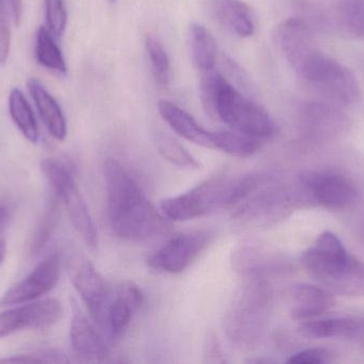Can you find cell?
Masks as SVG:
<instances>
[{
	"instance_id": "obj_1",
	"label": "cell",
	"mask_w": 364,
	"mask_h": 364,
	"mask_svg": "<svg viewBox=\"0 0 364 364\" xmlns=\"http://www.w3.org/2000/svg\"><path fill=\"white\" fill-rule=\"evenodd\" d=\"M109 224L127 241H146L168 232L170 222L145 196L134 177L114 158L104 166Z\"/></svg>"
},
{
	"instance_id": "obj_2",
	"label": "cell",
	"mask_w": 364,
	"mask_h": 364,
	"mask_svg": "<svg viewBox=\"0 0 364 364\" xmlns=\"http://www.w3.org/2000/svg\"><path fill=\"white\" fill-rule=\"evenodd\" d=\"M301 261L306 271L333 294L364 296V263L331 231L321 233Z\"/></svg>"
},
{
	"instance_id": "obj_3",
	"label": "cell",
	"mask_w": 364,
	"mask_h": 364,
	"mask_svg": "<svg viewBox=\"0 0 364 364\" xmlns=\"http://www.w3.org/2000/svg\"><path fill=\"white\" fill-rule=\"evenodd\" d=\"M259 184L260 179L255 175H218L179 196L162 201L161 212L173 222L196 219L218 209L240 204L256 192Z\"/></svg>"
},
{
	"instance_id": "obj_4",
	"label": "cell",
	"mask_w": 364,
	"mask_h": 364,
	"mask_svg": "<svg viewBox=\"0 0 364 364\" xmlns=\"http://www.w3.org/2000/svg\"><path fill=\"white\" fill-rule=\"evenodd\" d=\"M215 118L235 132L261 141L273 138L277 134V124L269 113L240 93L222 75L216 89Z\"/></svg>"
},
{
	"instance_id": "obj_5",
	"label": "cell",
	"mask_w": 364,
	"mask_h": 364,
	"mask_svg": "<svg viewBox=\"0 0 364 364\" xmlns=\"http://www.w3.org/2000/svg\"><path fill=\"white\" fill-rule=\"evenodd\" d=\"M271 307V293L262 279L252 278L235 297L226 318L229 339L250 346L260 339Z\"/></svg>"
},
{
	"instance_id": "obj_6",
	"label": "cell",
	"mask_w": 364,
	"mask_h": 364,
	"mask_svg": "<svg viewBox=\"0 0 364 364\" xmlns=\"http://www.w3.org/2000/svg\"><path fill=\"white\" fill-rule=\"evenodd\" d=\"M297 74L338 104H354L360 95L358 81L352 71L320 49L305 62Z\"/></svg>"
},
{
	"instance_id": "obj_7",
	"label": "cell",
	"mask_w": 364,
	"mask_h": 364,
	"mask_svg": "<svg viewBox=\"0 0 364 364\" xmlns=\"http://www.w3.org/2000/svg\"><path fill=\"white\" fill-rule=\"evenodd\" d=\"M41 169L63 201L75 230L90 249H95L98 245L97 229L68 167L60 160L48 158L41 162Z\"/></svg>"
},
{
	"instance_id": "obj_8",
	"label": "cell",
	"mask_w": 364,
	"mask_h": 364,
	"mask_svg": "<svg viewBox=\"0 0 364 364\" xmlns=\"http://www.w3.org/2000/svg\"><path fill=\"white\" fill-rule=\"evenodd\" d=\"M296 186L303 203L331 211L350 209L358 199L355 184L346 175L333 171H305L297 177Z\"/></svg>"
},
{
	"instance_id": "obj_9",
	"label": "cell",
	"mask_w": 364,
	"mask_h": 364,
	"mask_svg": "<svg viewBox=\"0 0 364 364\" xmlns=\"http://www.w3.org/2000/svg\"><path fill=\"white\" fill-rule=\"evenodd\" d=\"M214 237L211 230L184 232L168 239L149 256L151 269L160 273L181 274L198 258Z\"/></svg>"
},
{
	"instance_id": "obj_10",
	"label": "cell",
	"mask_w": 364,
	"mask_h": 364,
	"mask_svg": "<svg viewBox=\"0 0 364 364\" xmlns=\"http://www.w3.org/2000/svg\"><path fill=\"white\" fill-rule=\"evenodd\" d=\"M70 277L92 318L106 327L107 312L113 296L108 282L85 259H75L70 263Z\"/></svg>"
},
{
	"instance_id": "obj_11",
	"label": "cell",
	"mask_w": 364,
	"mask_h": 364,
	"mask_svg": "<svg viewBox=\"0 0 364 364\" xmlns=\"http://www.w3.org/2000/svg\"><path fill=\"white\" fill-rule=\"evenodd\" d=\"M62 313L61 303L53 298L30 301L13 308L0 313V338L28 329L49 328L61 320Z\"/></svg>"
},
{
	"instance_id": "obj_12",
	"label": "cell",
	"mask_w": 364,
	"mask_h": 364,
	"mask_svg": "<svg viewBox=\"0 0 364 364\" xmlns=\"http://www.w3.org/2000/svg\"><path fill=\"white\" fill-rule=\"evenodd\" d=\"M303 204L296 184L294 187L275 186L258 194L240 212L241 217L259 224H269L288 217L299 205Z\"/></svg>"
},
{
	"instance_id": "obj_13",
	"label": "cell",
	"mask_w": 364,
	"mask_h": 364,
	"mask_svg": "<svg viewBox=\"0 0 364 364\" xmlns=\"http://www.w3.org/2000/svg\"><path fill=\"white\" fill-rule=\"evenodd\" d=\"M59 278L60 260L57 254H51L2 296L0 307L36 301L53 291Z\"/></svg>"
},
{
	"instance_id": "obj_14",
	"label": "cell",
	"mask_w": 364,
	"mask_h": 364,
	"mask_svg": "<svg viewBox=\"0 0 364 364\" xmlns=\"http://www.w3.org/2000/svg\"><path fill=\"white\" fill-rule=\"evenodd\" d=\"M306 136L316 142L339 138L348 130V118L337 107L325 103H311L303 113Z\"/></svg>"
},
{
	"instance_id": "obj_15",
	"label": "cell",
	"mask_w": 364,
	"mask_h": 364,
	"mask_svg": "<svg viewBox=\"0 0 364 364\" xmlns=\"http://www.w3.org/2000/svg\"><path fill=\"white\" fill-rule=\"evenodd\" d=\"M277 40L284 58L295 72L320 49L311 30L303 19H290L284 21L278 27Z\"/></svg>"
},
{
	"instance_id": "obj_16",
	"label": "cell",
	"mask_w": 364,
	"mask_h": 364,
	"mask_svg": "<svg viewBox=\"0 0 364 364\" xmlns=\"http://www.w3.org/2000/svg\"><path fill=\"white\" fill-rule=\"evenodd\" d=\"M70 337L73 352L81 360L100 363L108 357L109 350L104 338L80 311L73 314Z\"/></svg>"
},
{
	"instance_id": "obj_17",
	"label": "cell",
	"mask_w": 364,
	"mask_h": 364,
	"mask_svg": "<svg viewBox=\"0 0 364 364\" xmlns=\"http://www.w3.org/2000/svg\"><path fill=\"white\" fill-rule=\"evenodd\" d=\"M158 110L162 119L182 138L200 147L215 150L216 132H210L199 125L196 120L181 107L170 100H162L158 103Z\"/></svg>"
},
{
	"instance_id": "obj_18",
	"label": "cell",
	"mask_w": 364,
	"mask_h": 364,
	"mask_svg": "<svg viewBox=\"0 0 364 364\" xmlns=\"http://www.w3.org/2000/svg\"><path fill=\"white\" fill-rule=\"evenodd\" d=\"M291 316L295 321L305 322L327 313L336 305L333 293L323 286L314 284H297L292 288Z\"/></svg>"
},
{
	"instance_id": "obj_19",
	"label": "cell",
	"mask_w": 364,
	"mask_h": 364,
	"mask_svg": "<svg viewBox=\"0 0 364 364\" xmlns=\"http://www.w3.org/2000/svg\"><path fill=\"white\" fill-rule=\"evenodd\" d=\"M28 90L36 103L38 115L46 126L49 134L58 141L65 140L68 135V125L61 107L46 88L36 78L27 81Z\"/></svg>"
},
{
	"instance_id": "obj_20",
	"label": "cell",
	"mask_w": 364,
	"mask_h": 364,
	"mask_svg": "<svg viewBox=\"0 0 364 364\" xmlns=\"http://www.w3.org/2000/svg\"><path fill=\"white\" fill-rule=\"evenodd\" d=\"M212 10L216 19L240 38H250L255 33L252 9L242 0H213Z\"/></svg>"
},
{
	"instance_id": "obj_21",
	"label": "cell",
	"mask_w": 364,
	"mask_h": 364,
	"mask_svg": "<svg viewBox=\"0 0 364 364\" xmlns=\"http://www.w3.org/2000/svg\"><path fill=\"white\" fill-rule=\"evenodd\" d=\"M193 60L200 72L215 68L218 44L209 30L200 24H193L190 31Z\"/></svg>"
},
{
	"instance_id": "obj_22",
	"label": "cell",
	"mask_w": 364,
	"mask_h": 364,
	"mask_svg": "<svg viewBox=\"0 0 364 364\" xmlns=\"http://www.w3.org/2000/svg\"><path fill=\"white\" fill-rule=\"evenodd\" d=\"M333 21L343 36H364V0H339L333 11Z\"/></svg>"
},
{
	"instance_id": "obj_23",
	"label": "cell",
	"mask_w": 364,
	"mask_h": 364,
	"mask_svg": "<svg viewBox=\"0 0 364 364\" xmlns=\"http://www.w3.org/2000/svg\"><path fill=\"white\" fill-rule=\"evenodd\" d=\"M9 111L15 125L29 142L38 140V126L33 111L23 92L13 89L9 95Z\"/></svg>"
},
{
	"instance_id": "obj_24",
	"label": "cell",
	"mask_w": 364,
	"mask_h": 364,
	"mask_svg": "<svg viewBox=\"0 0 364 364\" xmlns=\"http://www.w3.org/2000/svg\"><path fill=\"white\" fill-rule=\"evenodd\" d=\"M48 28L41 26L36 33V56L38 63L58 74L68 72L65 59Z\"/></svg>"
},
{
	"instance_id": "obj_25",
	"label": "cell",
	"mask_w": 364,
	"mask_h": 364,
	"mask_svg": "<svg viewBox=\"0 0 364 364\" xmlns=\"http://www.w3.org/2000/svg\"><path fill=\"white\" fill-rule=\"evenodd\" d=\"M261 147V140L235 132V130H220L216 132L215 150L224 152L235 157H248L254 155Z\"/></svg>"
},
{
	"instance_id": "obj_26",
	"label": "cell",
	"mask_w": 364,
	"mask_h": 364,
	"mask_svg": "<svg viewBox=\"0 0 364 364\" xmlns=\"http://www.w3.org/2000/svg\"><path fill=\"white\" fill-rule=\"evenodd\" d=\"M156 145L164 158L174 166L186 170L200 169V162L173 137L164 132L158 134Z\"/></svg>"
},
{
	"instance_id": "obj_27",
	"label": "cell",
	"mask_w": 364,
	"mask_h": 364,
	"mask_svg": "<svg viewBox=\"0 0 364 364\" xmlns=\"http://www.w3.org/2000/svg\"><path fill=\"white\" fill-rule=\"evenodd\" d=\"M145 46L156 83L160 87H168L172 80V66L168 51L164 48V44L153 36H147Z\"/></svg>"
},
{
	"instance_id": "obj_28",
	"label": "cell",
	"mask_w": 364,
	"mask_h": 364,
	"mask_svg": "<svg viewBox=\"0 0 364 364\" xmlns=\"http://www.w3.org/2000/svg\"><path fill=\"white\" fill-rule=\"evenodd\" d=\"M134 313L136 311L130 303L114 293L107 312L106 328L113 337H122L129 327Z\"/></svg>"
},
{
	"instance_id": "obj_29",
	"label": "cell",
	"mask_w": 364,
	"mask_h": 364,
	"mask_svg": "<svg viewBox=\"0 0 364 364\" xmlns=\"http://www.w3.org/2000/svg\"><path fill=\"white\" fill-rule=\"evenodd\" d=\"M57 201L51 199V202H49L48 207L45 209L44 215H43L40 224L34 233L33 239H32L31 251L34 254L40 252L48 241L53 228H55V222H57Z\"/></svg>"
},
{
	"instance_id": "obj_30",
	"label": "cell",
	"mask_w": 364,
	"mask_h": 364,
	"mask_svg": "<svg viewBox=\"0 0 364 364\" xmlns=\"http://www.w3.org/2000/svg\"><path fill=\"white\" fill-rule=\"evenodd\" d=\"M45 14H46L47 28L55 36H62L68 24L64 0H45Z\"/></svg>"
},
{
	"instance_id": "obj_31",
	"label": "cell",
	"mask_w": 364,
	"mask_h": 364,
	"mask_svg": "<svg viewBox=\"0 0 364 364\" xmlns=\"http://www.w3.org/2000/svg\"><path fill=\"white\" fill-rule=\"evenodd\" d=\"M333 356L331 350L326 348H308L292 355L287 360L292 364H324L333 363Z\"/></svg>"
},
{
	"instance_id": "obj_32",
	"label": "cell",
	"mask_w": 364,
	"mask_h": 364,
	"mask_svg": "<svg viewBox=\"0 0 364 364\" xmlns=\"http://www.w3.org/2000/svg\"><path fill=\"white\" fill-rule=\"evenodd\" d=\"M114 293L128 301L130 306L134 308L136 313L144 303V294H143L142 291L136 284L129 281V280L119 281L114 288Z\"/></svg>"
},
{
	"instance_id": "obj_33",
	"label": "cell",
	"mask_w": 364,
	"mask_h": 364,
	"mask_svg": "<svg viewBox=\"0 0 364 364\" xmlns=\"http://www.w3.org/2000/svg\"><path fill=\"white\" fill-rule=\"evenodd\" d=\"M6 0H0V64L4 66L10 51L11 36L6 16Z\"/></svg>"
},
{
	"instance_id": "obj_34",
	"label": "cell",
	"mask_w": 364,
	"mask_h": 364,
	"mask_svg": "<svg viewBox=\"0 0 364 364\" xmlns=\"http://www.w3.org/2000/svg\"><path fill=\"white\" fill-rule=\"evenodd\" d=\"M348 340L356 342L361 348H364V318L354 316L353 327Z\"/></svg>"
},
{
	"instance_id": "obj_35",
	"label": "cell",
	"mask_w": 364,
	"mask_h": 364,
	"mask_svg": "<svg viewBox=\"0 0 364 364\" xmlns=\"http://www.w3.org/2000/svg\"><path fill=\"white\" fill-rule=\"evenodd\" d=\"M12 14L13 21L18 26L21 23V14H23V0H6Z\"/></svg>"
},
{
	"instance_id": "obj_36",
	"label": "cell",
	"mask_w": 364,
	"mask_h": 364,
	"mask_svg": "<svg viewBox=\"0 0 364 364\" xmlns=\"http://www.w3.org/2000/svg\"><path fill=\"white\" fill-rule=\"evenodd\" d=\"M6 243H4V241H0V266H1L4 258H6Z\"/></svg>"
},
{
	"instance_id": "obj_37",
	"label": "cell",
	"mask_w": 364,
	"mask_h": 364,
	"mask_svg": "<svg viewBox=\"0 0 364 364\" xmlns=\"http://www.w3.org/2000/svg\"><path fill=\"white\" fill-rule=\"evenodd\" d=\"M4 209H2L1 207H0V219H4Z\"/></svg>"
},
{
	"instance_id": "obj_38",
	"label": "cell",
	"mask_w": 364,
	"mask_h": 364,
	"mask_svg": "<svg viewBox=\"0 0 364 364\" xmlns=\"http://www.w3.org/2000/svg\"><path fill=\"white\" fill-rule=\"evenodd\" d=\"M109 1H110V2H115V1H117V0H109Z\"/></svg>"
},
{
	"instance_id": "obj_39",
	"label": "cell",
	"mask_w": 364,
	"mask_h": 364,
	"mask_svg": "<svg viewBox=\"0 0 364 364\" xmlns=\"http://www.w3.org/2000/svg\"><path fill=\"white\" fill-rule=\"evenodd\" d=\"M0 222H1V219H0Z\"/></svg>"
}]
</instances>
